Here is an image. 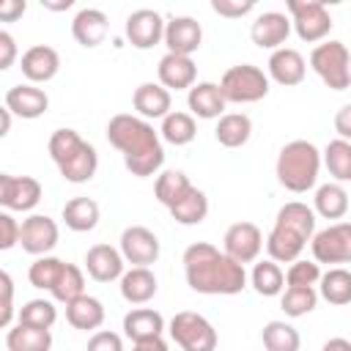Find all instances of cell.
Returning <instances> with one entry per match:
<instances>
[{"instance_id": "ac0fdd59", "label": "cell", "mask_w": 351, "mask_h": 351, "mask_svg": "<svg viewBox=\"0 0 351 351\" xmlns=\"http://www.w3.org/2000/svg\"><path fill=\"white\" fill-rule=\"evenodd\" d=\"M19 69H22V74H25V80H27L30 85L49 82V80L60 71V55H58V49L49 47V44H33L30 49L22 52Z\"/></svg>"}, {"instance_id": "d4e9b609", "label": "cell", "mask_w": 351, "mask_h": 351, "mask_svg": "<svg viewBox=\"0 0 351 351\" xmlns=\"http://www.w3.org/2000/svg\"><path fill=\"white\" fill-rule=\"evenodd\" d=\"M186 107L192 118H203V121H214L219 115H225V99L219 93L217 82H195L186 90Z\"/></svg>"}, {"instance_id": "ab89813d", "label": "cell", "mask_w": 351, "mask_h": 351, "mask_svg": "<svg viewBox=\"0 0 351 351\" xmlns=\"http://www.w3.org/2000/svg\"><path fill=\"white\" fill-rule=\"evenodd\" d=\"M189 186H192V181H189V176H186L184 170H162V173L156 176L154 195H156V200H159L162 206L170 208Z\"/></svg>"}, {"instance_id": "f5cc1de1", "label": "cell", "mask_w": 351, "mask_h": 351, "mask_svg": "<svg viewBox=\"0 0 351 351\" xmlns=\"http://www.w3.org/2000/svg\"><path fill=\"white\" fill-rule=\"evenodd\" d=\"M14 321V299H0V329H8Z\"/></svg>"}, {"instance_id": "30bf717a", "label": "cell", "mask_w": 351, "mask_h": 351, "mask_svg": "<svg viewBox=\"0 0 351 351\" xmlns=\"http://www.w3.org/2000/svg\"><path fill=\"white\" fill-rule=\"evenodd\" d=\"M313 261L315 263H348L351 261V225L348 222H335L324 230H315L310 239Z\"/></svg>"}, {"instance_id": "1f68e13d", "label": "cell", "mask_w": 351, "mask_h": 351, "mask_svg": "<svg viewBox=\"0 0 351 351\" xmlns=\"http://www.w3.org/2000/svg\"><path fill=\"white\" fill-rule=\"evenodd\" d=\"M99 203L93 197H71L66 206H63V222L69 230L74 233H88L99 225Z\"/></svg>"}, {"instance_id": "816d5d0a", "label": "cell", "mask_w": 351, "mask_h": 351, "mask_svg": "<svg viewBox=\"0 0 351 351\" xmlns=\"http://www.w3.org/2000/svg\"><path fill=\"white\" fill-rule=\"evenodd\" d=\"M132 351H170L167 343L162 337H151V340H140L132 346Z\"/></svg>"}, {"instance_id": "8fae6325", "label": "cell", "mask_w": 351, "mask_h": 351, "mask_svg": "<svg viewBox=\"0 0 351 351\" xmlns=\"http://www.w3.org/2000/svg\"><path fill=\"white\" fill-rule=\"evenodd\" d=\"M118 252L123 258V263H132V266H154L159 261V239L151 228L145 225H129L123 228L121 233V244H118Z\"/></svg>"}, {"instance_id": "f546056e", "label": "cell", "mask_w": 351, "mask_h": 351, "mask_svg": "<svg viewBox=\"0 0 351 351\" xmlns=\"http://www.w3.org/2000/svg\"><path fill=\"white\" fill-rule=\"evenodd\" d=\"M170 211V217L178 222V225H200L206 217H208V197H206V192L203 189H197L195 184L167 208Z\"/></svg>"}, {"instance_id": "d6a6232c", "label": "cell", "mask_w": 351, "mask_h": 351, "mask_svg": "<svg viewBox=\"0 0 351 351\" xmlns=\"http://www.w3.org/2000/svg\"><path fill=\"white\" fill-rule=\"evenodd\" d=\"M197 137V123L189 112H181V110H170L165 118H162V126H159V140L170 143V145H189L192 140Z\"/></svg>"}, {"instance_id": "681fc988", "label": "cell", "mask_w": 351, "mask_h": 351, "mask_svg": "<svg viewBox=\"0 0 351 351\" xmlns=\"http://www.w3.org/2000/svg\"><path fill=\"white\" fill-rule=\"evenodd\" d=\"M27 11L25 0H0V22H16Z\"/></svg>"}, {"instance_id": "2e32d148", "label": "cell", "mask_w": 351, "mask_h": 351, "mask_svg": "<svg viewBox=\"0 0 351 351\" xmlns=\"http://www.w3.org/2000/svg\"><path fill=\"white\" fill-rule=\"evenodd\" d=\"M162 41H165L167 52L192 58V52H197L200 44H203V27L195 16H170L165 22Z\"/></svg>"}, {"instance_id": "4316f807", "label": "cell", "mask_w": 351, "mask_h": 351, "mask_svg": "<svg viewBox=\"0 0 351 351\" xmlns=\"http://www.w3.org/2000/svg\"><path fill=\"white\" fill-rule=\"evenodd\" d=\"M156 291H159V282L148 266H132L121 274V296L129 304H145L156 296Z\"/></svg>"}, {"instance_id": "5bb4252c", "label": "cell", "mask_w": 351, "mask_h": 351, "mask_svg": "<svg viewBox=\"0 0 351 351\" xmlns=\"http://www.w3.org/2000/svg\"><path fill=\"white\" fill-rule=\"evenodd\" d=\"M60 239V230H58V222L47 214H30L27 219H22L19 225V244L27 255H49L55 250Z\"/></svg>"}, {"instance_id": "484cf974", "label": "cell", "mask_w": 351, "mask_h": 351, "mask_svg": "<svg viewBox=\"0 0 351 351\" xmlns=\"http://www.w3.org/2000/svg\"><path fill=\"white\" fill-rule=\"evenodd\" d=\"M167 329L165 318L159 310L154 307H134L123 315V335L132 340V343H140V340H151V337H162V332Z\"/></svg>"}, {"instance_id": "7dc6e473", "label": "cell", "mask_w": 351, "mask_h": 351, "mask_svg": "<svg viewBox=\"0 0 351 351\" xmlns=\"http://www.w3.org/2000/svg\"><path fill=\"white\" fill-rule=\"evenodd\" d=\"M19 244V222L11 217V211H0V252Z\"/></svg>"}, {"instance_id": "9a60e30c", "label": "cell", "mask_w": 351, "mask_h": 351, "mask_svg": "<svg viewBox=\"0 0 351 351\" xmlns=\"http://www.w3.org/2000/svg\"><path fill=\"white\" fill-rule=\"evenodd\" d=\"M123 33L134 49H151L165 36V16L154 8H137L126 16Z\"/></svg>"}, {"instance_id": "4dcf8cb0", "label": "cell", "mask_w": 351, "mask_h": 351, "mask_svg": "<svg viewBox=\"0 0 351 351\" xmlns=\"http://www.w3.org/2000/svg\"><path fill=\"white\" fill-rule=\"evenodd\" d=\"M214 137L225 148H241L252 137V118L244 112H225L217 118Z\"/></svg>"}, {"instance_id": "e575fe53", "label": "cell", "mask_w": 351, "mask_h": 351, "mask_svg": "<svg viewBox=\"0 0 351 351\" xmlns=\"http://www.w3.org/2000/svg\"><path fill=\"white\" fill-rule=\"evenodd\" d=\"M5 348L8 351H49L52 348V332L36 329L27 324H16L5 335Z\"/></svg>"}, {"instance_id": "8992f818", "label": "cell", "mask_w": 351, "mask_h": 351, "mask_svg": "<svg viewBox=\"0 0 351 351\" xmlns=\"http://www.w3.org/2000/svg\"><path fill=\"white\" fill-rule=\"evenodd\" d=\"M217 85H219V93H222L225 104L228 101H233V104H252V101L266 99V93H269V77L255 63L230 66Z\"/></svg>"}, {"instance_id": "b9f144b4", "label": "cell", "mask_w": 351, "mask_h": 351, "mask_svg": "<svg viewBox=\"0 0 351 351\" xmlns=\"http://www.w3.org/2000/svg\"><path fill=\"white\" fill-rule=\"evenodd\" d=\"M318 304V291L315 288H285L280 293V307L288 318H302L313 313Z\"/></svg>"}, {"instance_id": "8d00e7d4", "label": "cell", "mask_w": 351, "mask_h": 351, "mask_svg": "<svg viewBox=\"0 0 351 351\" xmlns=\"http://www.w3.org/2000/svg\"><path fill=\"white\" fill-rule=\"evenodd\" d=\"M321 165H326L329 176L343 184V181H351V143L348 140H329V145L321 151Z\"/></svg>"}, {"instance_id": "db71d44e", "label": "cell", "mask_w": 351, "mask_h": 351, "mask_svg": "<svg viewBox=\"0 0 351 351\" xmlns=\"http://www.w3.org/2000/svg\"><path fill=\"white\" fill-rule=\"evenodd\" d=\"M0 299H14V280L5 269H0Z\"/></svg>"}, {"instance_id": "836d02e7", "label": "cell", "mask_w": 351, "mask_h": 351, "mask_svg": "<svg viewBox=\"0 0 351 351\" xmlns=\"http://www.w3.org/2000/svg\"><path fill=\"white\" fill-rule=\"evenodd\" d=\"M318 296L326 299L335 307H343L351 302V271L343 266H332L326 274L318 277Z\"/></svg>"}, {"instance_id": "ba28073f", "label": "cell", "mask_w": 351, "mask_h": 351, "mask_svg": "<svg viewBox=\"0 0 351 351\" xmlns=\"http://www.w3.org/2000/svg\"><path fill=\"white\" fill-rule=\"evenodd\" d=\"M167 332L181 351H217V343H219L214 324L206 315L192 310L176 313L167 324Z\"/></svg>"}, {"instance_id": "6da1fadb", "label": "cell", "mask_w": 351, "mask_h": 351, "mask_svg": "<svg viewBox=\"0 0 351 351\" xmlns=\"http://www.w3.org/2000/svg\"><path fill=\"white\" fill-rule=\"evenodd\" d=\"M184 277L195 293L206 296H233L247 288L244 266L211 241H195L184 250Z\"/></svg>"}, {"instance_id": "f35d334b", "label": "cell", "mask_w": 351, "mask_h": 351, "mask_svg": "<svg viewBox=\"0 0 351 351\" xmlns=\"http://www.w3.org/2000/svg\"><path fill=\"white\" fill-rule=\"evenodd\" d=\"M261 340L266 351H299L302 348V337L296 326L288 321H269L261 332Z\"/></svg>"}, {"instance_id": "f1b7e54d", "label": "cell", "mask_w": 351, "mask_h": 351, "mask_svg": "<svg viewBox=\"0 0 351 351\" xmlns=\"http://www.w3.org/2000/svg\"><path fill=\"white\" fill-rule=\"evenodd\" d=\"M313 214H318L324 219H343L348 214V192H346V186L337 184V181L321 184L315 189V197H313Z\"/></svg>"}, {"instance_id": "60d3db41", "label": "cell", "mask_w": 351, "mask_h": 351, "mask_svg": "<svg viewBox=\"0 0 351 351\" xmlns=\"http://www.w3.org/2000/svg\"><path fill=\"white\" fill-rule=\"evenodd\" d=\"M55 321H58V307L52 299H30L16 313V324H27L36 329H52Z\"/></svg>"}, {"instance_id": "ee69618b", "label": "cell", "mask_w": 351, "mask_h": 351, "mask_svg": "<svg viewBox=\"0 0 351 351\" xmlns=\"http://www.w3.org/2000/svg\"><path fill=\"white\" fill-rule=\"evenodd\" d=\"M318 277H321V269L315 261L296 258V261H291V266L285 271V288H315Z\"/></svg>"}, {"instance_id": "74e56055", "label": "cell", "mask_w": 351, "mask_h": 351, "mask_svg": "<svg viewBox=\"0 0 351 351\" xmlns=\"http://www.w3.org/2000/svg\"><path fill=\"white\" fill-rule=\"evenodd\" d=\"M49 293H52L55 302H63V304H69L71 299L82 296V293H85V277H82V269L74 266V263H69V261H63V266H60V271H58V277H55Z\"/></svg>"}, {"instance_id": "7bdbcfd3", "label": "cell", "mask_w": 351, "mask_h": 351, "mask_svg": "<svg viewBox=\"0 0 351 351\" xmlns=\"http://www.w3.org/2000/svg\"><path fill=\"white\" fill-rule=\"evenodd\" d=\"M60 266H63V261L55 258V255H41V258H36V261L30 263V269H27L30 285L38 288V291H49L52 282H55V277H58V271H60Z\"/></svg>"}, {"instance_id": "7c38bea8", "label": "cell", "mask_w": 351, "mask_h": 351, "mask_svg": "<svg viewBox=\"0 0 351 351\" xmlns=\"http://www.w3.org/2000/svg\"><path fill=\"white\" fill-rule=\"evenodd\" d=\"M261 250H263V233L255 222H247V219L233 222L222 236V252L241 266L258 261Z\"/></svg>"}, {"instance_id": "f907efd6", "label": "cell", "mask_w": 351, "mask_h": 351, "mask_svg": "<svg viewBox=\"0 0 351 351\" xmlns=\"http://www.w3.org/2000/svg\"><path fill=\"white\" fill-rule=\"evenodd\" d=\"M335 129L340 134V140H348L351 137V104H343L335 115Z\"/></svg>"}, {"instance_id": "5b68a950", "label": "cell", "mask_w": 351, "mask_h": 351, "mask_svg": "<svg viewBox=\"0 0 351 351\" xmlns=\"http://www.w3.org/2000/svg\"><path fill=\"white\" fill-rule=\"evenodd\" d=\"M280 186L288 192H307L315 186L318 173H321V151L310 140H291L280 148L277 165H274Z\"/></svg>"}, {"instance_id": "4fadbf2b", "label": "cell", "mask_w": 351, "mask_h": 351, "mask_svg": "<svg viewBox=\"0 0 351 351\" xmlns=\"http://www.w3.org/2000/svg\"><path fill=\"white\" fill-rule=\"evenodd\" d=\"M44 189L33 176L0 173V208L5 211H33Z\"/></svg>"}, {"instance_id": "3957f363", "label": "cell", "mask_w": 351, "mask_h": 351, "mask_svg": "<svg viewBox=\"0 0 351 351\" xmlns=\"http://www.w3.org/2000/svg\"><path fill=\"white\" fill-rule=\"evenodd\" d=\"M315 233V214L307 203L302 200H291L285 203L277 217H274V225L266 236V252H269V261L274 263H291L296 258H302L304 247L310 244Z\"/></svg>"}, {"instance_id": "f6af8a7d", "label": "cell", "mask_w": 351, "mask_h": 351, "mask_svg": "<svg viewBox=\"0 0 351 351\" xmlns=\"http://www.w3.org/2000/svg\"><path fill=\"white\" fill-rule=\"evenodd\" d=\"M255 8L252 0H211V11L225 16V19H241Z\"/></svg>"}, {"instance_id": "52a82bcc", "label": "cell", "mask_w": 351, "mask_h": 351, "mask_svg": "<svg viewBox=\"0 0 351 351\" xmlns=\"http://www.w3.org/2000/svg\"><path fill=\"white\" fill-rule=\"evenodd\" d=\"M310 69L321 77V82L332 90H346L351 85V58L348 47L337 38L324 41L313 47L310 52Z\"/></svg>"}, {"instance_id": "d590c367", "label": "cell", "mask_w": 351, "mask_h": 351, "mask_svg": "<svg viewBox=\"0 0 351 351\" xmlns=\"http://www.w3.org/2000/svg\"><path fill=\"white\" fill-rule=\"evenodd\" d=\"M250 285L255 288V293L261 296H280L285 291V271L280 269V263L274 261H258L252 266V274H250Z\"/></svg>"}, {"instance_id": "7a4b0ae2", "label": "cell", "mask_w": 351, "mask_h": 351, "mask_svg": "<svg viewBox=\"0 0 351 351\" xmlns=\"http://www.w3.org/2000/svg\"><path fill=\"white\" fill-rule=\"evenodd\" d=\"M107 140L121 151L126 170L137 178L156 176L165 165V145L159 140V132L132 112H118L110 118Z\"/></svg>"}, {"instance_id": "83f0119b", "label": "cell", "mask_w": 351, "mask_h": 351, "mask_svg": "<svg viewBox=\"0 0 351 351\" xmlns=\"http://www.w3.org/2000/svg\"><path fill=\"white\" fill-rule=\"evenodd\" d=\"M66 321L74 326V329H82V332H96L101 324H104V304L90 296V293H82L77 299H71L66 304Z\"/></svg>"}, {"instance_id": "603a6c76", "label": "cell", "mask_w": 351, "mask_h": 351, "mask_svg": "<svg viewBox=\"0 0 351 351\" xmlns=\"http://www.w3.org/2000/svg\"><path fill=\"white\" fill-rule=\"evenodd\" d=\"M85 271H88V277L96 280V282H112V280H121V274H123L126 269H123V258H121L118 247L93 244V247L85 252Z\"/></svg>"}, {"instance_id": "d6986e66", "label": "cell", "mask_w": 351, "mask_h": 351, "mask_svg": "<svg viewBox=\"0 0 351 351\" xmlns=\"http://www.w3.org/2000/svg\"><path fill=\"white\" fill-rule=\"evenodd\" d=\"M5 110L11 115H16V118L33 121V118H41L49 110V96L38 85L19 82V85L8 88V93H5Z\"/></svg>"}, {"instance_id": "c3c4849f", "label": "cell", "mask_w": 351, "mask_h": 351, "mask_svg": "<svg viewBox=\"0 0 351 351\" xmlns=\"http://www.w3.org/2000/svg\"><path fill=\"white\" fill-rule=\"evenodd\" d=\"M19 58V47H16V38L8 33V30H0V71L11 69Z\"/></svg>"}, {"instance_id": "ffe728a7", "label": "cell", "mask_w": 351, "mask_h": 351, "mask_svg": "<svg viewBox=\"0 0 351 351\" xmlns=\"http://www.w3.org/2000/svg\"><path fill=\"white\" fill-rule=\"evenodd\" d=\"M266 69H269L266 77L274 80V82L282 85V88L299 85V82L304 80V74H307V63H304L302 52L293 49V47H280V49H274V52L269 55Z\"/></svg>"}, {"instance_id": "9c48e42d", "label": "cell", "mask_w": 351, "mask_h": 351, "mask_svg": "<svg viewBox=\"0 0 351 351\" xmlns=\"http://www.w3.org/2000/svg\"><path fill=\"white\" fill-rule=\"evenodd\" d=\"M288 8V19H291V27L296 30V36L307 44H315V41H324L332 30V16L326 11V3L324 0H288L285 3Z\"/></svg>"}, {"instance_id": "e0dca14e", "label": "cell", "mask_w": 351, "mask_h": 351, "mask_svg": "<svg viewBox=\"0 0 351 351\" xmlns=\"http://www.w3.org/2000/svg\"><path fill=\"white\" fill-rule=\"evenodd\" d=\"M288 36H291V19L285 14H280V11H263L250 25V38L261 49H271L274 52V49L285 47Z\"/></svg>"}, {"instance_id": "bcb514c9", "label": "cell", "mask_w": 351, "mask_h": 351, "mask_svg": "<svg viewBox=\"0 0 351 351\" xmlns=\"http://www.w3.org/2000/svg\"><path fill=\"white\" fill-rule=\"evenodd\" d=\"M88 351H123V337L110 329H96L88 340Z\"/></svg>"}, {"instance_id": "cb8c5ba5", "label": "cell", "mask_w": 351, "mask_h": 351, "mask_svg": "<svg viewBox=\"0 0 351 351\" xmlns=\"http://www.w3.org/2000/svg\"><path fill=\"white\" fill-rule=\"evenodd\" d=\"M132 104L137 110V118L143 121H154V118H165L173 107V96L170 90H165L159 82H143L134 88L132 93Z\"/></svg>"}, {"instance_id": "6f0895ef", "label": "cell", "mask_w": 351, "mask_h": 351, "mask_svg": "<svg viewBox=\"0 0 351 351\" xmlns=\"http://www.w3.org/2000/svg\"><path fill=\"white\" fill-rule=\"evenodd\" d=\"M41 5H44V8H49V11H66V8H71V5H74V0H60V3L41 0Z\"/></svg>"}, {"instance_id": "9f6ffc18", "label": "cell", "mask_w": 351, "mask_h": 351, "mask_svg": "<svg viewBox=\"0 0 351 351\" xmlns=\"http://www.w3.org/2000/svg\"><path fill=\"white\" fill-rule=\"evenodd\" d=\"M11 121H14V115L5 110V104H0V140L11 132Z\"/></svg>"}, {"instance_id": "44dd1931", "label": "cell", "mask_w": 351, "mask_h": 351, "mask_svg": "<svg viewBox=\"0 0 351 351\" xmlns=\"http://www.w3.org/2000/svg\"><path fill=\"white\" fill-rule=\"evenodd\" d=\"M156 77H159V85L165 90H189L197 80V66L186 55L167 52L156 66Z\"/></svg>"}, {"instance_id": "277c9868", "label": "cell", "mask_w": 351, "mask_h": 351, "mask_svg": "<svg viewBox=\"0 0 351 351\" xmlns=\"http://www.w3.org/2000/svg\"><path fill=\"white\" fill-rule=\"evenodd\" d=\"M47 151L58 173L69 184H88L99 170L96 148L88 140H82L77 129H55L47 143Z\"/></svg>"}, {"instance_id": "7402d4cb", "label": "cell", "mask_w": 351, "mask_h": 351, "mask_svg": "<svg viewBox=\"0 0 351 351\" xmlns=\"http://www.w3.org/2000/svg\"><path fill=\"white\" fill-rule=\"evenodd\" d=\"M110 30V19L101 8H80L71 19V36L80 47L93 49L107 38Z\"/></svg>"}, {"instance_id": "11a10c76", "label": "cell", "mask_w": 351, "mask_h": 351, "mask_svg": "<svg viewBox=\"0 0 351 351\" xmlns=\"http://www.w3.org/2000/svg\"><path fill=\"white\" fill-rule=\"evenodd\" d=\"M321 351H351V343L346 337H332L321 346Z\"/></svg>"}]
</instances>
